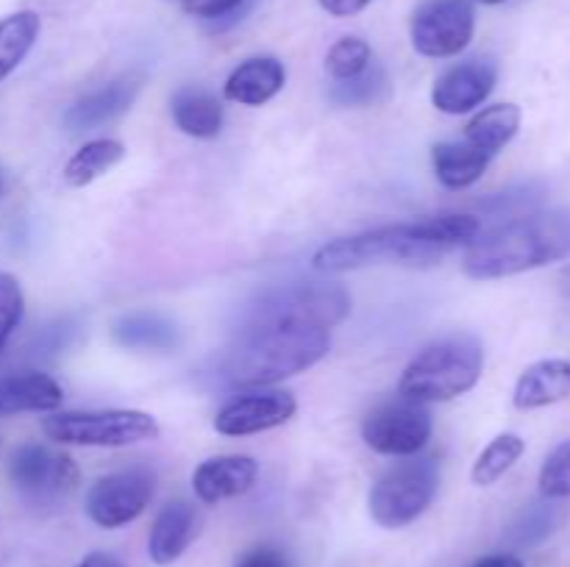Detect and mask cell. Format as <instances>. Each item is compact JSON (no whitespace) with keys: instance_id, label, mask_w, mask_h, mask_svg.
Masks as SVG:
<instances>
[{"instance_id":"6da1fadb","label":"cell","mask_w":570,"mask_h":567,"mask_svg":"<svg viewBox=\"0 0 570 567\" xmlns=\"http://www.w3.org/2000/svg\"><path fill=\"white\" fill-rule=\"evenodd\" d=\"M482 231L473 215H438L415 222L379 226L323 245L312 265L321 272H348L371 265L432 267L445 253L468 248Z\"/></svg>"},{"instance_id":"7a4b0ae2","label":"cell","mask_w":570,"mask_h":567,"mask_svg":"<svg viewBox=\"0 0 570 567\" xmlns=\"http://www.w3.org/2000/svg\"><path fill=\"white\" fill-rule=\"evenodd\" d=\"M332 348L328 328L306 320L248 311L226 359L237 387H273L315 367Z\"/></svg>"},{"instance_id":"3957f363","label":"cell","mask_w":570,"mask_h":567,"mask_svg":"<svg viewBox=\"0 0 570 567\" xmlns=\"http://www.w3.org/2000/svg\"><path fill=\"white\" fill-rule=\"evenodd\" d=\"M570 256V206L529 211L482 233L468 245L462 270L476 281L518 276Z\"/></svg>"},{"instance_id":"277c9868","label":"cell","mask_w":570,"mask_h":567,"mask_svg":"<svg viewBox=\"0 0 570 567\" xmlns=\"http://www.w3.org/2000/svg\"><path fill=\"white\" fill-rule=\"evenodd\" d=\"M482 370V342L473 334H449L412 356L401 372L399 395L417 404H443L471 392Z\"/></svg>"},{"instance_id":"5b68a950","label":"cell","mask_w":570,"mask_h":567,"mask_svg":"<svg viewBox=\"0 0 570 567\" xmlns=\"http://www.w3.org/2000/svg\"><path fill=\"white\" fill-rule=\"evenodd\" d=\"M438 489V456H404L373 481L367 509L382 528H404L432 506Z\"/></svg>"},{"instance_id":"8992f818","label":"cell","mask_w":570,"mask_h":567,"mask_svg":"<svg viewBox=\"0 0 570 567\" xmlns=\"http://www.w3.org/2000/svg\"><path fill=\"white\" fill-rule=\"evenodd\" d=\"M45 437L59 445L83 448H126L159 437L154 415L139 409H98V411H53L42 420Z\"/></svg>"},{"instance_id":"52a82bcc","label":"cell","mask_w":570,"mask_h":567,"mask_svg":"<svg viewBox=\"0 0 570 567\" xmlns=\"http://www.w3.org/2000/svg\"><path fill=\"white\" fill-rule=\"evenodd\" d=\"M432 411L426 409V404H417V400L399 398L384 400L376 409L367 411V417L362 420V439L371 450L382 456H417L426 442L432 439Z\"/></svg>"},{"instance_id":"ba28073f","label":"cell","mask_w":570,"mask_h":567,"mask_svg":"<svg viewBox=\"0 0 570 567\" xmlns=\"http://www.w3.org/2000/svg\"><path fill=\"white\" fill-rule=\"evenodd\" d=\"M156 493V472L134 465L126 470L100 476L87 493V515L100 528H120L137 520Z\"/></svg>"},{"instance_id":"9c48e42d","label":"cell","mask_w":570,"mask_h":567,"mask_svg":"<svg viewBox=\"0 0 570 567\" xmlns=\"http://www.w3.org/2000/svg\"><path fill=\"white\" fill-rule=\"evenodd\" d=\"M476 11L471 0H426L412 14V48L426 59H449L471 44Z\"/></svg>"},{"instance_id":"30bf717a","label":"cell","mask_w":570,"mask_h":567,"mask_svg":"<svg viewBox=\"0 0 570 567\" xmlns=\"http://www.w3.org/2000/svg\"><path fill=\"white\" fill-rule=\"evenodd\" d=\"M9 478L31 504H53L76 487L78 470L67 454H56L48 445L26 442L11 454Z\"/></svg>"},{"instance_id":"8fae6325","label":"cell","mask_w":570,"mask_h":567,"mask_svg":"<svg viewBox=\"0 0 570 567\" xmlns=\"http://www.w3.org/2000/svg\"><path fill=\"white\" fill-rule=\"evenodd\" d=\"M250 311L293 317V320L332 328L348 317L351 298L340 284H295V287H278L265 292L250 306Z\"/></svg>"},{"instance_id":"7c38bea8","label":"cell","mask_w":570,"mask_h":567,"mask_svg":"<svg viewBox=\"0 0 570 567\" xmlns=\"http://www.w3.org/2000/svg\"><path fill=\"white\" fill-rule=\"evenodd\" d=\"M298 409V400L287 389H262L228 400L215 415V431L223 437H250L284 426Z\"/></svg>"},{"instance_id":"4fadbf2b","label":"cell","mask_w":570,"mask_h":567,"mask_svg":"<svg viewBox=\"0 0 570 567\" xmlns=\"http://www.w3.org/2000/svg\"><path fill=\"white\" fill-rule=\"evenodd\" d=\"M499 81V67L490 59H468L449 67L434 81L432 103L443 115H468L490 98Z\"/></svg>"},{"instance_id":"5bb4252c","label":"cell","mask_w":570,"mask_h":567,"mask_svg":"<svg viewBox=\"0 0 570 567\" xmlns=\"http://www.w3.org/2000/svg\"><path fill=\"white\" fill-rule=\"evenodd\" d=\"M256 476H259V465L250 456H212V459L200 461L193 472L195 498L209 506L237 498V495H245L254 487Z\"/></svg>"},{"instance_id":"9a60e30c","label":"cell","mask_w":570,"mask_h":567,"mask_svg":"<svg viewBox=\"0 0 570 567\" xmlns=\"http://www.w3.org/2000/svg\"><path fill=\"white\" fill-rule=\"evenodd\" d=\"M198 528L200 515L189 500H170L167 506H161L154 526H150V559L159 567L173 565L176 559H181L184 550H187L189 545H193V539L198 537Z\"/></svg>"},{"instance_id":"2e32d148","label":"cell","mask_w":570,"mask_h":567,"mask_svg":"<svg viewBox=\"0 0 570 567\" xmlns=\"http://www.w3.org/2000/svg\"><path fill=\"white\" fill-rule=\"evenodd\" d=\"M137 94L139 81H134V78H117V81L83 94L81 100H76V103L65 111L67 131H92V128L117 120V117L126 115V111L131 109Z\"/></svg>"},{"instance_id":"e0dca14e","label":"cell","mask_w":570,"mask_h":567,"mask_svg":"<svg viewBox=\"0 0 570 567\" xmlns=\"http://www.w3.org/2000/svg\"><path fill=\"white\" fill-rule=\"evenodd\" d=\"M284 81H287V70L282 61L273 56H254L234 67V72L223 83V94L239 106H265L282 92Z\"/></svg>"},{"instance_id":"ac0fdd59","label":"cell","mask_w":570,"mask_h":567,"mask_svg":"<svg viewBox=\"0 0 570 567\" xmlns=\"http://www.w3.org/2000/svg\"><path fill=\"white\" fill-rule=\"evenodd\" d=\"M570 398V359H543L529 365L515 384L512 404L523 411L543 409Z\"/></svg>"},{"instance_id":"d6986e66","label":"cell","mask_w":570,"mask_h":567,"mask_svg":"<svg viewBox=\"0 0 570 567\" xmlns=\"http://www.w3.org/2000/svg\"><path fill=\"white\" fill-rule=\"evenodd\" d=\"M65 400V389L48 372H17L0 378V417L20 411H56Z\"/></svg>"},{"instance_id":"ffe728a7","label":"cell","mask_w":570,"mask_h":567,"mask_svg":"<svg viewBox=\"0 0 570 567\" xmlns=\"http://www.w3.org/2000/svg\"><path fill=\"white\" fill-rule=\"evenodd\" d=\"M111 337L120 348L128 350H173L181 342V334L178 326L165 315H156V311H128L120 315L111 326Z\"/></svg>"},{"instance_id":"44dd1931","label":"cell","mask_w":570,"mask_h":567,"mask_svg":"<svg viewBox=\"0 0 570 567\" xmlns=\"http://www.w3.org/2000/svg\"><path fill=\"white\" fill-rule=\"evenodd\" d=\"M173 122L181 133L195 139H212L223 128V103L209 89L184 87L173 94Z\"/></svg>"},{"instance_id":"7402d4cb","label":"cell","mask_w":570,"mask_h":567,"mask_svg":"<svg viewBox=\"0 0 570 567\" xmlns=\"http://www.w3.org/2000/svg\"><path fill=\"white\" fill-rule=\"evenodd\" d=\"M434 176L445 189H468L490 167V153L462 142H438L432 148Z\"/></svg>"},{"instance_id":"603a6c76","label":"cell","mask_w":570,"mask_h":567,"mask_svg":"<svg viewBox=\"0 0 570 567\" xmlns=\"http://www.w3.org/2000/svg\"><path fill=\"white\" fill-rule=\"evenodd\" d=\"M521 131V106L495 103L479 111L465 126V142L484 153H499L501 148L512 142Z\"/></svg>"},{"instance_id":"cb8c5ba5","label":"cell","mask_w":570,"mask_h":567,"mask_svg":"<svg viewBox=\"0 0 570 567\" xmlns=\"http://www.w3.org/2000/svg\"><path fill=\"white\" fill-rule=\"evenodd\" d=\"M122 159H126V145L120 139H92L70 156L65 165V183L72 189L89 187Z\"/></svg>"},{"instance_id":"d4e9b609","label":"cell","mask_w":570,"mask_h":567,"mask_svg":"<svg viewBox=\"0 0 570 567\" xmlns=\"http://www.w3.org/2000/svg\"><path fill=\"white\" fill-rule=\"evenodd\" d=\"M37 11H17L0 20V81L20 67V61L31 53L39 37Z\"/></svg>"},{"instance_id":"484cf974","label":"cell","mask_w":570,"mask_h":567,"mask_svg":"<svg viewBox=\"0 0 570 567\" xmlns=\"http://www.w3.org/2000/svg\"><path fill=\"white\" fill-rule=\"evenodd\" d=\"M523 450H527V442H523L521 434H499V437L479 454V459L473 461V484H476V487H490V484H495L501 476H507V472L515 467V461L521 459Z\"/></svg>"},{"instance_id":"4316f807","label":"cell","mask_w":570,"mask_h":567,"mask_svg":"<svg viewBox=\"0 0 570 567\" xmlns=\"http://www.w3.org/2000/svg\"><path fill=\"white\" fill-rule=\"evenodd\" d=\"M390 78L382 64L367 67L360 76L348 78V81H334L328 89V98L337 106H373L387 94Z\"/></svg>"},{"instance_id":"83f0119b","label":"cell","mask_w":570,"mask_h":567,"mask_svg":"<svg viewBox=\"0 0 570 567\" xmlns=\"http://www.w3.org/2000/svg\"><path fill=\"white\" fill-rule=\"evenodd\" d=\"M562 511L554 500H543V504H532L521 517L515 520V526L510 528V539L523 548H534V545L546 543V539L554 534V528L560 526Z\"/></svg>"},{"instance_id":"f1b7e54d","label":"cell","mask_w":570,"mask_h":567,"mask_svg":"<svg viewBox=\"0 0 570 567\" xmlns=\"http://www.w3.org/2000/svg\"><path fill=\"white\" fill-rule=\"evenodd\" d=\"M373 50L365 39L360 37H343L328 48L326 53V72L334 81H348V78L360 76L371 67Z\"/></svg>"},{"instance_id":"f546056e","label":"cell","mask_w":570,"mask_h":567,"mask_svg":"<svg viewBox=\"0 0 570 567\" xmlns=\"http://www.w3.org/2000/svg\"><path fill=\"white\" fill-rule=\"evenodd\" d=\"M540 495L546 500H566L570 498V439L568 442L557 445L543 461L540 470Z\"/></svg>"},{"instance_id":"4dcf8cb0","label":"cell","mask_w":570,"mask_h":567,"mask_svg":"<svg viewBox=\"0 0 570 567\" xmlns=\"http://www.w3.org/2000/svg\"><path fill=\"white\" fill-rule=\"evenodd\" d=\"M540 200H543V187L540 183H521V187H512L507 192L482 200V209L493 217H521L532 206H538Z\"/></svg>"},{"instance_id":"1f68e13d","label":"cell","mask_w":570,"mask_h":567,"mask_svg":"<svg viewBox=\"0 0 570 567\" xmlns=\"http://www.w3.org/2000/svg\"><path fill=\"white\" fill-rule=\"evenodd\" d=\"M22 311H26V298L20 281L11 272H0V350L9 345L11 334L22 322Z\"/></svg>"},{"instance_id":"d6a6232c","label":"cell","mask_w":570,"mask_h":567,"mask_svg":"<svg viewBox=\"0 0 570 567\" xmlns=\"http://www.w3.org/2000/svg\"><path fill=\"white\" fill-rule=\"evenodd\" d=\"M248 0H184V11L195 17H204V20H223V17H234L239 11V6H245Z\"/></svg>"},{"instance_id":"836d02e7","label":"cell","mask_w":570,"mask_h":567,"mask_svg":"<svg viewBox=\"0 0 570 567\" xmlns=\"http://www.w3.org/2000/svg\"><path fill=\"white\" fill-rule=\"evenodd\" d=\"M234 567H287V561L276 548H256L245 554Z\"/></svg>"},{"instance_id":"e575fe53","label":"cell","mask_w":570,"mask_h":567,"mask_svg":"<svg viewBox=\"0 0 570 567\" xmlns=\"http://www.w3.org/2000/svg\"><path fill=\"white\" fill-rule=\"evenodd\" d=\"M371 3L373 0H321V6L332 17H354L365 11Z\"/></svg>"},{"instance_id":"d590c367","label":"cell","mask_w":570,"mask_h":567,"mask_svg":"<svg viewBox=\"0 0 570 567\" xmlns=\"http://www.w3.org/2000/svg\"><path fill=\"white\" fill-rule=\"evenodd\" d=\"M471 567H523V561L512 554H493V556H484V559L473 561Z\"/></svg>"},{"instance_id":"8d00e7d4","label":"cell","mask_w":570,"mask_h":567,"mask_svg":"<svg viewBox=\"0 0 570 567\" xmlns=\"http://www.w3.org/2000/svg\"><path fill=\"white\" fill-rule=\"evenodd\" d=\"M78 567H126V565L117 561L115 556L104 554V550H92V554H87L81 561H78Z\"/></svg>"},{"instance_id":"74e56055","label":"cell","mask_w":570,"mask_h":567,"mask_svg":"<svg viewBox=\"0 0 570 567\" xmlns=\"http://www.w3.org/2000/svg\"><path fill=\"white\" fill-rule=\"evenodd\" d=\"M479 3H488V6H499V3H507V0H479Z\"/></svg>"},{"instance_id":"f35d334b","label":"cell","mask_w":570,"mask_h":567,"mask_svg":"<svg viewBox=\"0 0 570 567\" xmlns=\"http://www.w3.org/2000/svg\"><path fill=\"white\" fill-rule=\"evenodd\" d=\"M0 195H3V172H0Z\"/></svg>"},{"instance_id":"ab89813d","label":"cell","mask_w":570,"mask_h":567,"mask_svg":"<svg viewBox=\"0 0 570 567\" xmlns=\"http://www.w3.org/2000/svg\"><path fill=\"white\" fill-rule=\"evenodd\" d=\"M566 278H568V281H570V265L566 267Z\"/></svg>"}]
</instances>
